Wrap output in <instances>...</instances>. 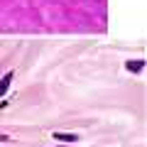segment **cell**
<instances>
[{
    "instance_id": "3957f363",
    "label": "cell",
    "mask_w": 147,
    "mask_h": 147,
    "mask_svg": "<svg viewBox=\"0 0 147 147\" xmlns=\"http://www.w3.org/2000/svg\"><path fill=\"white\" fill-rule=\"evenodd\" d=\"M57 140H64V142H76V135L74 132H54Z\"/></svg>"
},
{
    "instance_id": "7a4b0ae2",
    "label": "cell",
    "mask_w": 147,
    "mask_h": 147,
    "mask_svg": "<svg viewBox=\"0 0 147 147\" xmlns=\"http://www.w3.org/2000/svg\"><path fill=\"white\" fill-rule=\"evenodd\" d=\"M125 69H127V71H135V74H140L142 69H145V61H142V59H135V61H132V59H130V61L125 64Z\"/></svg>"
},
{
    "instance_id": "6da1fadb",
    "label": "cell",
    "mask_w": 147,
    "mask_h": 147,
    "mask_svg": "<svg viewBox=\"0 0 147 147\" xmlns=\"http://www.w3.org/2000/svg\"><path fill=\"white\" fill-rule=\"evenodd\" d=\"M12 76H15V74H12V71H7L5 76L0 79V98H3V96L7 93V88H10V84H12Z\"/></svg>"
}]
</instances>
